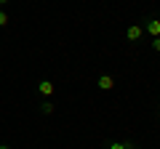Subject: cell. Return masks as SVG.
Returning a JSON list of instances; mask_svg holds the SVG:
<instances>
[{"label":"cell","mask_w":160,"mask_h":149,"mask_svg":"<svg viewBox=\"0 0 160 149\" xmlns=\"http://www.w3.org/2000/svg\"><path fill=\"white\" fill-rule=\"evenodd\" d=\"M142 29L149 35V37H160V19L158 16H147L142 22Z\"/></svg>","instance_id":"cell-1"},{"label":"cell","mask_w":160,"mask_h":149,"mask_svg":"<svg viewBox=\"0 0 160 149\" xmlns=\"http://www.w3.org/2000/svg\"><path fill=\"white\" fill-rule=\"evenodd\" d=\"M142 35H144L142 24H131V27L126 29V40L128 43H139V40H142Z\"/></svg>","instance_id":"cell-2"},{"label":"cell","mask_w":160,"mask_h":149,"mask_svg":"<svg viewBox=\"0 0 160 149\" xmlns=\"http://www.w3.org/2000/svg\"><path fill=\"white\" fill-rule=\"evenodd\" d=\"M96 85H99V91H112V88H115V77H112V74H99Z\"/></svg>","instance_id":"cell-3"},{"label":"cell","mask_w":160,"mask_h":149,"mask_svg":"<svg viewBox=\"0 0 160 149\" xmlns=\"http://www.w3.org/2000/svg\"><path fill=\"white\" fill-rule=\"evenodd\" d=\"M53 88H56V85H53L51 80H40L38 83V91H40V96H43V99H51L53 96Z\"/></svg>","instance_id":"cell-4"},{"label":"cell","mask_w":160,"mask_h":149,"mask_svg":"<svg viewBox=\"0 0 160 149\" xmlns=\"http://www.w3.org/2000/svg\"><path fill=\"white\" fill-rule=\"evenodd\" d=\"M53 101L51 99H43V101H40V115H53Z\"/></svg>","instance_id":"cell-5"},{"label":"cell","mask_w":160,"mask_h":149,"mask_svg":"<svg viewBox=\"0 0 160 149\" xmlns=\"http://www.w3.org/2000/svg\"><path fill=\"white\" fill-rule=\"evenodd\" d=\"M128 147H131L128 141H112V144H109L107 149H128Z\"/></svg>","instance_id":"cell-6"},{"label":"cell","mask_w":160,"mask_h":149,"mask_svg":"<svg viewBox=\"0 0 160 149\" xmlns=\"http://www.w3.org/2000/svg\"><path fill=\"white\" fill-rule=\"evenodd\" d=\"M149 46H152L155 53H160V37H152V43H149Z\"/></svg>","instance_id":"cell-7"},{"label":"cell","mask_w":160,"mask_h":149,"mask_svg":"<svg viewBox=\"0 0 160 149\" xmlns=\"http://www.w3.org/2000/svg\"><path fill=\"white\" fill-rule=\"evenodd\" d=\"M6 24H8V13L0 8V27H6Z\"/></svg>","instance_id":"cell-8"},{"label":"cell","mask_w":160,"mask_h":149,"mask_svg":"<svg viewBox=\"0 0 160 149\" xmlns=\"http://www.w3.org/2000/svg\"><path fill=\"white\" fill-rule=\"evenodd\" d=\"M0 6H8V0H0Z\"/></svg>","instance_id":"cell-9"},{"label":"cell","mask_w":160,"mask_h":149,"mask_svg":"<svg viewBox=\"0 0 160 149\" xmlns=\"http://www.w3.org/2000/svg\"><path fill=\"white\" fill-rule=\"evenodd\" d=\"M0 149H11V147H8V144H3V147H0Z\"/></svg>","instance_id":"cell-10"},{"label":"cell","mask_w":160,"mask_h":149,"mask_svg":"<svg viewBox=\"0 0 160 149\" xmlns=\"http://www.w3.org/2000/svg\"><path fill=\"white\" fill-rule=\"evenodd\" d=\"M128 149H139V147H136V144H131V147H128Z\"/></svg>","instance_id":"cell-11"}]
</instances>
